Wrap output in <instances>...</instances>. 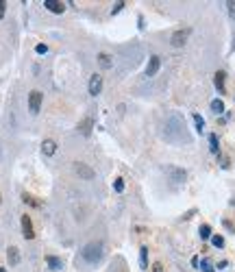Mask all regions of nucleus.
Listing matches in <instances>:
<instances>
[{"instance_id": "1", "label": "nucleus", "mask_w": 235, "mask_h": 272, "mask_svg": "<svg viewBox=\"0 0 235 272\" xmlns=\"http://www.w3.org/2000/svg\"><path fill=\"white\" fill-rule=\"evenodd\" d=\"M166 137L172 139V141H181V139H189L188 135H185V122L181 116H177V113H172L170 118H168L166 122Z\"/></svg>"}, {"instance_id": "2", "label": "nucleus", "mask_w": 235, "mask_h": 272, "mask_svg": "<svg viewBox=\"0 0 235 272\" xmlns=\"http://www.w3.org/2000/svg\"><path fill=\"white\" fill-rule=\"evenodd\" d=\"M105 246H102V242H92V244H87V246L83 248V259L87 261V264H98V261L102 259V253H105V250H102Z\"/></svg>"}, {"instance_id": "3", "label": "nucleus", "mask_w": 235, "mask_h": 272, "mask_svg": "<svg viewBox=\"0 0 235 272\" xmlns=\"http://www.w3.org/2000/svg\"><path fill=\"white\" fill-rule=\"evenodd\" d=\"M42 98H44V94H42V91H37V90H33L31 94H29V109H31V113H40Z\"/></svg>"}, {"instance_id": "4", "label": "nucleus", "mask_w": 235, "mask_h": 272, "mask_svg": "<svg viewBox=\"0 0 235 272\" xmlns=\"http://www.w3.org/2000/svg\"><path fill=\"white\" fill-rule=\"evenodd\" d=\"M166 172L170 174V179H172V181H177V183H183L185 179H188V172H185L183 168H174V166H168V168H166Z\"/></svg>"}, {"instance_id": "5", "label": "nucleus", "mask_w": 235, "mask_h": 272, "mask_svg": "<svg viewBox=\"0 0 235 272\" xmlns=\"http://www.w3.org/2000/svg\"><path fill=\"white\" fill-rule=\"evenodd\" d=\"M20 222H22V235H24L26 239H33V237H35V231H33L31 218H29V216H22Z\"/></svg>"}, {"instance_id": "6", "label": "nucleus", "mask_w": 235, "mask_h": 272, "mask_svg": "<svg viewBox=\"0 0 235 272\" xmlns=\"http://www.w3.org/2000/svg\"><path fill=\"white\" fill-rule=\"evenodd\" d=\"M189 33H192V31H189V29H181V31H177V33H174V35H172V46H177V48H181L183 46V44L185 42H188V37H189Z\"/></svg>"}, {"instance_id": "7", "label": "nucleus", "mask_w": 235, "mask_h": 272, "mask_svg": "<svg viewBox=\"0 0 235 272\" xmlns=\"http://www.w3.org/2000/svg\"><path fill=\"white\" fill-rule=\"evenodd\" d=\"M102 90V76L100 74H92L90 76V94L92 96H98Z\"/></svg>"}, {"instance_id": "8", "label": "nucleus", "mask_w": 235, "mask_h": 272, "mask_svg": "<svg viewBox=\"0 0 235 272\" xmlns=\"http://www.w3.org/2000/svg\"><path fill=\"white\" fill-rule=\"evenodd\" d=\"M74 170H76V174H79L81 179H87V181H90V179H94V170H92L90 166H85V163H81V161L74 163Z\"/></svg>"}, {"instance_id": "9", "label": "nucleus", "mask_w": 235, "mask_h": 272, "mask_svg": "<svg viewBox=\"0 0 235 272\" xmlns=\"http://www.w3.org/2000/svg\"><path fill=\"white\" fill-rule=\"evenodd\" d=\"M159 68H161V59L155 54V57H150L148 65H146V76H155L157 72H159Z\"/></svg>"}, {"instance_id": "10", "label": "nucleus", "mask_w": 235, "mask_h": 272, "mask_svg": "<svg viewBox=\"0 0 235 272\" xmlns=\"http://www.w3.org/2000/svg\"><path fill=\"white\" fill-rule=\"evenodd\" d=\"M44 7H46L48 11H52V13H63V11H65V4L59 2V0H46Z\"/></svg>"}, {"instance_id": "11", "label": "nucleus", "mask_w": 235, "mask_h": 272, "mask_svg": "<svg viewBox=\"0 0 235 272\" xmlns=\"http://www.w3.org/2000/svg\"><path fill=\"white\" fill-rule=\"evenodd\" d=\"M225 79H227V74L222 72H216L214 74V83H216V87H218V91H220V94H227V87H225Z\"/></svg>"}, {"instance_id": "12", "label": "nucleus", "mask_w": 235, "mask_h": 272, "mask_svg": "<svg viewBox=\"0 0 235 272\" xmlns=\"http://www.w3.org/2000/svg\"><path fill=\"white\" fill-rule=\"evenodd\" d=\"M42 152L44 155H54V152H57V141L54 139H44V144H42Z\"/></svg>"}, {"instance_id": "13", "label": "nucleus", "mask_w": 235, "mask_h": 272, "mask_svg": "<svg viewBox=\"0 0 235 272\" xmlns=\"http://www.w3.org/2000/svg\"><path fill=\"white\" fill-rule=\"evenodd\" d=\"M92 127H94V120H92V118H85L83 122L79 124V131H81V135H85V137H87V135L92 133Z\"/></svg>"}, {"instance_id": "14", "label": "nucleus", "mask_w": 235, "mask_h": 272, "mask_svg": "<svg viewBox=\"0 0 235 272\" xmlns=\"http://www.w3.org/2000/svg\"><path fill=\"white\" fill-rule=\"evenodd\" d=\"M7 257H9V264H11V266H18V264H20V250L15 248V246H9Z\"/></svg>"}, {"instance_id": "15", "label": "nucleus", "mask_w": 235, "mask_h": 272, "mask_svg": "<svg viewBox=\"0 0 235 272\" xmlns=\"http://www.w3.org/2000/svg\"><path fill=\"white\" fill-rule=\"evenodd\" d=\"M46 264L50 266V270H61L63 268V261L59 257H52V255H48V257H46Z\"/></svg>"}, {"instance_id": "16", "label": "nucleus", "mask_w": 235, "mask_h": 272, "mask_svg": "<svg viewBox=\"0 0 235 272\" xmlns=\"http://www.w3.org/2000/svg\"><path fill=\"white\" fill-rule=\"evenodd\" d=\"M98 63H100V68H111V65H113L111 57H109L107 52H100V54H98Z\"/></svg>"}, {"instance_id": "17", "label": "nucleus", "mask_w": 235, "mask_h": 272, "mask_svg": "<svg viewBox=\"0 0 235 272\" xmlns=\"http://www.w3.org/2000/svg\"><path fill=\"white\" fill-rule=\"evenodd\" d=\"M140 264H141V268H148V248L146 246H141L140 250Z\"/></svg>"}, {"instance_id": "18", "label": "nucleus", "mask_w": 235, "mask_h": 272, "mask_svg": "<svg viewBox=\"0 0 235 272\" xmlns=\"http://www.w3.org/2000/svg\"><path fill=\"white\" fill-rule=\"evenodd\" d=\"M211 109H214V113H225V102L222 100H211Z\"/></svg>"}, {"instance_id": "19", "label": "nucleus", "mask_w": 235, "mask_h": 272, "mask_svg": "<svg viewBox=\"0 0 235 272\" xmlns=\"http://www.w3.org/2000/svg\"><path fill=\"white\" fill-rule=\"evenodd\" d=\"M194 124H196V131L198 133H203V129H205V120L198 116V113H194Z\"/></svg>"}, {"instance_id": "20", "label": "nucleus", "mask_w": 235, "mask_h": 272, "mask_svg": "<svg viewBox=\"0 0 235 272\" xmlns=\"http://www.w3.org/2000/svg\"><path fill=\"white\" fill-rule=\"evenodd\" d=\"M209 144H211V152H216V155H218L220 146H218V137H216V133H211V135H209Z\"/></svg>"}, {"instance_id": "21", "label": "nucleus", "mask_w": 235, "mask_h": 272, "mask_svg": "<svg viewBox=\"0 0 235 272\" xmlns=\"http://www.w3.org/2000/svg\"><path fill=\"white\" fill-rule=\"evenodd\" d=\"M22 200H24V203H29V205H33V207H40V200H35L29 194H22Z\"/></svg>"}, {"instance_id": "22", "label": "nucleus", "mask_w": 235, "mask_h": 272, "mask_svg": "<svg viewBox=\"0 0 235 272\" xmlns=\"http://www.w3.org/2000/svg\"><path fill=\"white\" fill-rule=\"evenodd\" d=\"M200 237H203V239H209V237H211V228H209V225H203V227H200Z\"/></svg>"}, {"instance_id": "23", "label": "nucleus", "mask_w": 235, "mask_h": 272, "mask_svg": "<svg viewBox=\"0 0 235 272\" xmlns=\"http://www.w3.org/2000/svg\"><path fill=\"white\" fill-rule=\"evenodd\" d=\"M211 244L218 246V248H222V246H225V237H222V235H214V237H211Z\"/></svg>"}, {"instance_id": "24", "label": "nucleus", "mask_w": 235, "mask_h": 272, "mask_svg": "<svg viewBox=\"0 0 235 272\" xmlns=\"http://www.w3.org/2000/svg\"><path fill=\"white\" fill-rule=\"evenodd\" d=\"M113 189H116V192H122V189H124V181H122V179H116V183H113Z\"/></svg>"}, {"instance_id": "25", "label": "nucleus", "mask_w": 235, "mask_h": 272, "mask_svg": "<svg viewBox=\"0 0 235 272\" xmlns=\"http://www.w3.org/2000/svg\"><path fill=\"white\" fill-rule=\"evenodd\" d=\"M227 7H229V15L235 18V2H233V0H231V2H227Z\"/></svg>"}, {"instance_id": "26", "label": "nucleus", "mask_w": 235, "mask_h": 272, "mask_svg": "<svg viewBox=\"0 0 235 272\" xmlns=\"http://www.w3.org/2000/svg\"><path fill=\"white\" fill-rule=\"evenodd\" d=\"M122 7H124V2H116V4H113V9H111V13H118V11H122Z\"/></svg>"}, {"instance_id": "27", "label": "nucleus", "mask_w": 235, "mask_h": 272, "mask_svg": "<svg viewBox=\"0 0 235 272\" xmlns=\"http://www.w3.org/2000/svg\"><path fill=\"white\" fill-rule=\"evenodd\" d=\"M203 272H214V268H211L209 261H203Z\"/></svg>"}, {"instance_id": "28", "label": "nucleus", "mask_w": 235, "mask_h": 272, "mask_svg": "<svg viewBox=\"0 0 235 272\" xmlns=\"http://www.w3.org/2000/svg\"><path fill=\"white\" fill-rule=\"evenodd\" d=\"M4 11H7V2H4V0H0V18L4 15Z\"/></svg>"}, {"instance_id": "29", "label": "nucleus", "mask_w": 235, "mask_h": 272, "mask_svg": "<svg viewBox=\"0 0 235 272\" xmlns=\"http://www.w3.org/2000/svg\"><path fill=\"white\" fill-rule=\"evenodd\" d=\"M35 50H37V52H40V54H44V52H46V50H48V48H46V46H44V44H40V46H37V48H35Z\"/></svg>"}, {"instance_id": "30", "label": "nucleus", "mask_w": 235, "mask_h": 272, "mask_svg": "<svg viewBox=\"0 0 235 272\" xmlns=\"http://www.w3.org/2000/svg\"><path fill=\"white\" fill-rule=\"evenodd\" d=\"M0 272H7V270H4V268H0Z\"/></svg>"}]
</instances>
